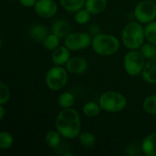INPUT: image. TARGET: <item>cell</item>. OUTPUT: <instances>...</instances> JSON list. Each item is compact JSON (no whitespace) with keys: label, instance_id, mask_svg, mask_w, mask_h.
Masks as SVG:
<instances>
[{"label":"cell","instance_id":"obj_24","mask_svg":"<svg viewBox=\"0 0 156 156\" xmlns=\"http://www.w3.org/2000/svg\"><path fill=\"white\" fill-rule=\"evenodd\" d=\"M14 144V137L13 135L6 132L2 131L0 133V148L2 150H7Z\"/></svg>","mask_w":156,"mask_h":156},{"label":"cell","instance_id":"obj_11","mask_svg":"<svg viewBox=\"0 0 156 156\" xmlns=\"http://www.w3.org/2000/svg\"><path fill=\"white\" fill-rule=\"evenodd\" d=\"M70 58V49H69L66 46L64 47H58L56 49L52 51L51 59L54 65L57 66H63L66 65L67 62Z\"/></svg>","mask_w":156,"mask_h":156},{"label":"cell","instance_id":"obj_29","mask_svg":"<svg viewBox=\"0 0 156 156\" xmlns=\"http://www.w3.org/2000/svg\"><path fill=\"white\" fill-rule=\"evenodd\" d=\"M37 0H19V3L25 7H33L35 6Z\"/></svg>","mask_w":156,"mask_h":156},{"label":"cell","instance_id":"obj_23","mask_svg":"<svg viewBox=\"0 0 156 156\" xmlns=\"http://www.w3.org/2000/svg\"><path fill=\"white\" fill-rule=\"evenodd\" d=\"M42 43L45 48H47L48 50L53 51L59 46V37L53 33L48 34V36L44 38Z\"/></svg>","mask_w":156,"mask_h":156},{"label":"cell","instance_id":"obj_21","mask_svg":"<svg viewBox=\"0 0 156 156\" xmlns=\"http://www.w3.org/2000/svg\"><path fill=\"white\" fill-rule=\"evenodd\" d=\"M144 111L150 115H156V94L147 96L143 102Z\"/></svg>","mask_w":156,"mask_h":156},{"label":"cell","instance_id":"obj_22","mask_svg":"<svg viewBox=\"0 0 156 156\" xmlns=\"http://www.w3.org/2000/svg\"><path fill=\"white\" fill-rule=\"evenodd\" d=\"M79 140L80 144L86 148H92L96 144V137L90 132L81 133L79 136Z\"/></svg>","mask_w":156,"mask_h":156},{"label":"cell","instance_id":"obj_20","mask_svg":"<svg viewBox=\"0 0 156 156\" xmlns=\"http://www.w3.org/2000/svg\"><path fill=\"white\" fill-rule=\"evenodd\" d=\"M74 102H75V97L69 91L62 92L58 99V103L59 107H61L62 109L71 108L73 106Z\"/></svg>","mask_w":156,"mask_h":156},{"label":"cell","instance_id":"obj_16","mask_svg":"<svg viewBox=\"0 0 156 156\" xmlns=\"http://www.w3.org/2000/svg\"><path fill=\"white\" fill-rule=\"evenodd\" d=\"M48 28L41 24H37L32 26L29 30L30 37L37 42H42L44 38L48 36Z\"/></svg>","mask_w":156,"mask_h":156},{"label":"cell","instance_id":"obj_8","mask_svg":"<svg viewBox=\"0 0 156 156\" xmlns=\"http://www.w3.org/2000/svg\"><path fill=\"white\" fill-rule=\"evenodd\" d=\"M92 37L86 32L69 33L64 38V45L72 51H79L91 46Z\"/></svg>","mask_w":156,"mask_h":156},{"label":"cell","instance_id":"obj_14","mask_svg":"<svg viewBox=\"0 0 156 156\" xmlns=\"http://www.w3.org/2000/svg\"><path fill=\"white\" fill-rule=\"evenodd\" d=\"M51 32L58 36L59 38H65L70 33V26L69 22L63 19H58L53 23Z\"/></svg>","mask_w":156,"mask_h":156},{"label":"cell","instance_id":"obj_2","mask_svg":"<svg viewBox=\"0 0 156 156\" xmlns=\"http://www.w3.org/2000/svg\"><path fill=\"white\" fill-rule=\"evenodd\" d=\"M122 42L128 49H140L144 43L145 33L143 24L136 21H132L126 24L121 34Z\"/></svg>","mask_w":156,"mask_h":156},{"label":"cell","instance_id":"obj_6","mask_svg":"<svg viewBox=\"0 0 156 156\" xmlns=\"http://www.w3.org/2000/svg\"><path fill=\"white\" fill-rule=\"evenodd\" d=\"M67 69L62 66H57L50 68L46 74V84L51 90H62L68 83L69 75Z\"/></svg>","mask_w":156,"mask_h":156},{"label":"cell","instance_id":"obj_4","mask_svg":"<svg viewBox=\"0 0 156 156\" xmlns=\"http://www.w3.org/2000/svg\"><path fill=\"white\" fill-rule=\"evenodd\" d=\"M99 104L102 111L110 113H117L127 106L125 96L120 92L109 90L103 92L99 98Z\"/></svg>","mask_w":156,"mask_h":156},{"label":"cell","instance_id":"obj_30","mask_svg":"<svg viewBox=\"0 0 156 156\" xmlns=\"http://www.w3.org/2000/svg\"><path fill=\"white\" fill-rule=\"evenodd\" d=\"M5 116V108H4V104H0V119L3 120Z\"/></svg>","mask_w":156,"mask_h":156},{"label":"cell","instance_id":"obj_25","mask_svg":"<svg viewBox=\"0 0 156 156\" xmlns=\"http://www.w3.org/2000/svg\"><path fill=\"white\" fill-rule=\"evenodd\" d=\"M139 50L146 59H151L156 57V46L151 42L144 43Z\"/></svg>","mask_w":156,"mask_h":156},{"label":"cell","instance_id":"obj_18","mask_svg":"<svg viewBox=\"0 0 156 156\" xmlns=\"http://www.w3.org/2000/svg\"><path fill=\"white\" fill-rule=\"evenodd\" d=\"M61 134L57 130H52L47 133L45 136V141L47 145L50 149H56L61 143Z\"/></svg>","mask_w":156,"mask_h":156},{"label":"cell","instance_id":"obj_28","mask_svg":"<svg viewBox=\"0 0 156 156\" xmlns=\"http://www.w3.org/2000/svg\"><path fill=\"white\" fill-rule=\"evenodd\" d=\"M10 99V90L7 85L4 82H0V104H5Z\"/></svg>","mask_w":156,"mask_h":156},{"label":"cell","instance_id":"obj_3","mask_svg":"<svg viewBox=\"0 0 156 156\" xmlns=\"http://www.w3.org/2000/svg\"><path fill=\"white\" fill-rule=\"evenodd\" d=\"M91 48L99 56L110 57L119 50L120 41L113 35L99 33L92 37Z\"/></svg>","mask_w":156,"mask_h":156},{"label":"cell","instance_id":"obj_31","mask_svg":"<svg viewBox=\"0 0 156 156\" xmlns=\"http://www.w3.org/2000/svg\"><path fill=\"white\" fill-rule=\"evenodd\" d=\"M6 1H13V0H6Z\"/></svg>","mask_w":156,"mask_h":156},{"label":"cell","instance_id":"obj_13","mask_svg":"<svg viewBox=\"0 0 156 156\" xmlns=\"http://www.w3.org/2000/svg\"><path fill=\"white\" fill-rule=\"evenodd\" d=\"M141 151L146 156H156V133H150L143 139Z\"/></svg>","mask_w":156,"mask_h":156},{"label":"cell","instance_id":"obj_26","mask_svg":"<svg viewBox=\"0 0 156 156\" xmlns=\"http://www.w3.org/2000/svg\"><path fill=\"white\" fill-rule=\"evenodd\" d=\"M145 39L156 46V21L148 23L144 27Z\"/></svg>","mask_w":156,"mask_h":156},{"label":"cell","instance_id":"obj_19","mask_svg":"<svg viewBox=\"0 0 156 156\" xmlns=\"http://www.w3.org/2000/svg\"><path fill=\"white\" fill-rule=\"evenodd\" d=\"M101 111V108L99 103H96L94 101H88L84 104L82 108L83 114L88 118H94L100 114Z\"/></svg>","mask_w":156,"mask_h":156},{"label":"cell","instance_id":"obj_17","mask_svg":"<svg viewBox=\"0 0 156 156\" xmlns=\"http://www.w3.org/2000/svg\"><path fill=\"white\" fill-rule=\"evenodd\" d=\"M86 0H59L61 6L69 13H75L85 5Z\"/></svg>","mask_w":156,"mask_h":156},{"label":"cell","instance_id":"obj_1","mask_svg":"<svg viewBox=\"0 0 156 156\" xmlns=\"http://www.w3.org/2000/svg\"><path fill=\"white\" fill-rule=\"evenodd\" d=\"M55 127L65 139L72 140L79 138L81 133V121L80 113L72 107L63 109L56 117Z\"/></svg>","mask_w":156,"mask_h":156},{"label":"cell","instance_id":"obj_5","mask_svg":"<svg viewBox=\"0 0 156 156\" xmlns=\"http://www.w3.org/2000/svg\"><path fill=\"white\" fill-rule=\"evenodd\" d=\"M145 59L146 58L138 49H133L127 52L123 58V67L126 73L131 77L142 75L146 64Z\"/></svg>","mask_w":156,"mask_h":156},{"label":"cell","instance_id":"obj_32","mask_svg":"<svg viewBox=\"0 0 156 156\" xmlns=\"http://www.w3.org/2000/svg\"><path fill=\"white\" fill-rule=\"evenodd\" d=\"M152 1H156V0H152Z\"/></svg>","mask_w":156,"mask_h":156},{"label":"cell","instance_id":"obj_12","mask_svg":"<svg viewBox=\"0 0 156 156\" xmlns=\"http://www.w3.org/2000/svg\"><path fill=\"white\" fill-rule=\"evenodd\" d=\"M142 77L146 83L156 84V57L146 61Z\"/></svg>","mask_w":156,"mask_h":156},{"label":"cell","instance_id":"obj_10","mask_svg":"<svg viewBox=\"0 0 156 156\" xmlns=\"http://www.w3.org/2000/svg\"><path fill=\"white\" fill-rule=\"evenodd\" d=\"M66 69L72 74H81L88 69V63L85 58L80 57L70 58L66 64Z\"/></svg>","mask_w":156,"mask_h":156},{"label":"cell","instance_id":"obj_7","mask_svg":"<svg viewBox=\"0 0 156 156\" xmlns=\"http://www.w3.org/2000/svg\"><path fill=\"white\" fill-rule=\"evenodd\" d=\"M133 16L135 19L146 25L154 21L156 18V3L152 0H143L139 2L133 10Z\"/></svg>","mask_w":156,"mask_h":156},{"label":"cell","instance_id":"obj_27","mask_svg":"<svg viewBox=\"0 0 156 156\" xmlns=\"http://www.w3.org/2000/svg\"><path fill=\"white\" fill-rule=\"evenodd\" d=\"M90 16L91 14L84 7L75 12L74 19L75 22L79 25H86L90 20Z\"/></svg>","mask_w":156,"mask_h":156},{"label":"cell","instance_id":"obj_15","mask_svg":"<svg viewBox=\"0 0 156 156\" xmlns=\"http://www.w3.org/2000/svg\"><path fill=\"white\" fill-rule=\"evenodd\" d=\"M107 0H86L84 7L91 15H99L107 8Z\"/></svg>","mask_w":156,"mask_h":156},{"label":"cell","instance_id":"obj_9","mask_svg":"<svg viewBox=\"0 0 156 156\" xmlns=\"http://www.w3.org/2000/svg\"><path fill=\"white\" fill-rule=\"evenodd\" d=\"M35 12L40 17L50 18L58 12V4L55 0H37L35 6Z\"/></svg>","mask_w":156,"mask_h":156}]
</instances>
